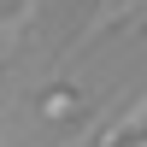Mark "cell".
Masks as SVG:
<instances>
[{"mask_svg": "<svg viewBox=\"0 0 147 147\" xmlns=\"http://www.w3.org/2000/svg\"><path fill=\"white\" fill-rule=\"evenodd\" d=\"M0 65H6V59H0Z\"/></svg>", "mask_w": 147, "mask_h": 147, "instance_id": "cell-1", "label": "cell"}]
</instances>
